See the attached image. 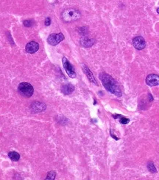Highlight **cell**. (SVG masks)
Listing matches in <instances>:
<instances>
[{
  "label": "cell",
  "mask_w": 159,
  "mask_h": 180,
  "mask_svg": "<svg viewBox=\"0 0 159 180\" xmlns=\"http://www.w3.org/2000/svg\"><path fill=\"white\" fill-rule=\"evenodd\" d=\"M100 79L105 88L111 93L113 94L116 96L121 97L122 95V90L118 84L117 81L112 78L110 75L106 72H101L100 74Z\"/></svg>",
  "instance_id": "cell-1"
},
{
  "label": "cell",
  "mask_w": 159,
  "mask_h": 180,
  "mask_svg": "<svg viewBox=\"0 0 159 180\" xmlns=\"http://www.w3.org/2000/svg\"><path fill=\"white\" fill-rule=\"evenodd\" d=\"M62 19L65 22H72L79 20L81 17V12L74 8H68L62 13Z\"/></svg>",
  "instance_id": "cell-2"
},
{
  "label": "cell",
  "mask_w": 159,
  "mask_h": 180,
  "mask_svg": "<svg viewBox=\"0 0 159 180\" xmlns=\"http://www.w3.org/2000/svg\"><path fill=\"white\" fill-rule=\"evenodd\" d=\"M19 92L25 98H30L33 95L34 89L33 86L27 82H22L19 86Z\"/></svg>",
  "instance_id": "cell-3"
},
{
  "label": "cell",
  "mask_w": 159,
  "mask_h": 180,
  "mask_svg": "<svg viewBox=\"0 0 159 180\" xmlns=\"http://www.w3.org/2000/svg\"><path fill=\"white\" fill-rule=\"evenodd\" d=\"M62 63H63V66L64 69L66 72L67 75L71 78H76L77 75H76L75 70H74V68L73 67V66L71 65V64L68 61V59H66V57H63L62 59Z\"/></svg>",
  "instance_id": "cell-4"
},
{
  "label": "cell",
  "mask_w": 159,
  "mask_h": 180,
  "mask_svg": "<svg viewBox=\"0 0 159 180\" xmlns=\"http://www.w3.org/2000/svg\"><path fill=\"white\" fill-rule=\"evenodd\" d=\"M64 39V36L63 33H52V34L49 35V36L47 39L48 43L52 46H55V45L58 44L60 42L62 41Z\"/></svg>",
  "instance_id": "cell-5"
},
{
  "label": "cell",
  "mask_w": 159,
  "mask_h": 180,
  "mask_svg": "<svg viewBox=\"0 0 159 180\" xmlns=\"http://www.w3.org/2000/svg\"><path fill=\"white\" fill-rule=\"evenodd\" d=\"M133 45L136 50H141L145 48L146 41L142 36H136L133 39Z\"/></svg>",
  "instance_id": "cell-6"
},
{
  "label": "cell",
  "mask_w": 159,
  "mask_h": 180,
  "mask_svg": "<svg viewBox=\"0 0 159 180\" xmlns=\"http://www.w3.org/2000/svg\"><path fill=\"white\" fill-rule=\"evenodd\" d=\"M146 84L150 86H155L159 85V75L150 74L146 78Z\"/></svg>",
  "instance_id": "cell-7"
},
{
  "label": "cell",
  "mask_w": 159,
  "mask_h": 180,
  "mask_svg": "<svg viewBox=\"0 0 159 180\" xmlns=\"http://www.w3.org/2000/svg\"><path fill=\"white\" fill-rule=\"evenodd\" d=\"M39 49V44L37 42L34 41H30L26 45V51L27 53H30V54H33V53H36Z\"/></svg>",
  "instance_id": "cell-8"
},
{
  "label": "cell",
  "mask_w": 159,
  "mask_h": 180,
  "mask_svg": "<svg viewBox=\"0 0 159 180\" xmlns=\"http://www.w3.org/2000/svg\"><path fill=\"white\" fill-rule=\"evenodd\" d=\"M46 108V106L45 104H42V103H39V102L33 103L31 106V109L33 110V111H35L36 113L43 111Z\"/></svg>",
  "instance_id": "cell-9"
},
{
  "label": "cell",
  "mask_w": 159,
  "mask_h": 180,
  "mask_svg": "<svg viewBox=\"0 0 159 180\" xmlns=\"http://www.w3.org/2000/svg\"><path fill=\"white\" fill-rule=\"evenodd\" d=\"M83 70L84 73L86 75L88 79L89 80L91 83H93V84H95L96 85H97V81H96L95 78L94 77V75H93L92 72H91V70H90V69L87 67V66H86L85 64L83 65Z\"/></svg>",
  "instance_id": "cell-10"
},
{
  "label": "cell",
  "mask_w": 159,
  "mask_h": 180,
  "mask_svg": "<svg viewBox=\"0 0 159 180\" xmlns=\"http://www.w3.org/2000/svg\"><path fill=\"white\" fill-rule=\"evenodd\" d=\"M81 44L83 47H91L94 44V41L93 39H90L88 36H83L81 39Z\"/></svg>",
  "instance_id": "cell-11"
},
{
  "label": "cell",
  "mask_w": 159,
  "mask_h": 180,
  "mask_svg": "<svg viewBox=\"0 0 159 180\" xmlns=\"http://www.w3.org/2000/svg\"><path fill=\"white\" fill-rule=\"evenodd\" d=\"M74 90V86L71 84H66L63 85L61 88V92L64 94V95H69V94L72 93Z\"/></svg>",
  "instance_id": "cell-12"
},
{
  "label": "cell",
  "mask_w": 159,
  "mask_h": 180,
  "mask_svg": "<svg viewBox=\"0 0 159 180\" xmlns=\"http://www.w3.org/2000/svg\"><path fill=\"white\" fill-rule=\"evenodd\" d=\"M8 156H9L10 159H11L12 161H14V162H17V161L19 160L20 159L19 154L17 153V152L16 151L9 152V154H8Z\"/></svg>",
  "instance_id": "cell-13"
},
{
  "label": "cell",
  "mask_w": 159,
  "mask_h": 180,
  "mask_svg": "<svg viewBox=\"0 0 159 180\" xmlns=\"http://www.w3.org/2000/svg\"><path fill=\"white\" fill-rule=\"evenodd\" d=\"M147 168H148V170L151 173L157 172V169H156V168L155 167V165L153 164V162H148V164H147Z\"/></svg>",
  "instance_id": "cell-14"
},
{
  "label": "cell",
  "mask_w": 159,
  "mask_h": 180,
  "mask_svg": "<svg viewBox=\"0 0 159 180\" xmlns=\"http://www.w3.org/2000/svg\"><path fill=\"white\" fill-rule=\"evenodd\" d=\"M55 176H56V173L54 171H49V173H48V175H47V177H46V179H54L55 177Z\"/></svg>",
  "instance_id": "cell-15"
},
{
  "label": "cell",
  "mask_w": 159,
  "mask_h": 180,
  "mask_svg": "<svg viewBox=\"0 0 159 180\" xmlns=\"http://www.w3.org/2000/svg\"><path fill=\"white\" fill-rule=\"evenodd\" d=\"M119 122H120V123H122V124H128V123H129L130 122V119L126 118V117H121V118L119 119Z\"/></svg>",
  "instance_id": "cell-16"
},
{
  "label": "cell",
  "mask_w": 159,
  "mask_h": 180,
  "mask_svg": "<svg viewBox=\"0 0 159 180\" xmlns=\"http://www.w3.org/2000/svg\"><path fill=\"white\" fill-rule=\"evenodd\" d=\"M24 25L25 27H31L33 25V21L32 20H25L24 21Z\"/></svg>",
  "instance_id": "cell-17"
},
{
  "label": "cell",
  "mask_w": 159,
  "mask_h": 180,
  "mask_svg": "<svg viewBox=\"0 0 159 180\" xmlns=\"http://www.w3.org/2000/svg\"><path fill=\"white\" fill-rule=\"evenodd\" d=\"M45 25L46 26H49L51 24V19L49 18V17H47V18H46V19H45Z\"/></svg>",
  "instance_id": "cell-18"
},
{
  "label": "cell",
  "mask_w": 159,
  "mask_h": 180,
  "mask_svg": "<svg viewBox=\"0 0 159 180\" xmlns=\"http://www.w3.org/2000/svg\"><path fill=\"white\" fill-rule=\"evenodd\" d=\"M148 97L150 98V101H153V96H152L151 94H148Z\"/></svg>",
  "instance_id": "cell-19"
},
{
  "label": "cell",
  "mask_w": 159,
  "mask_h": 180,
  "mask_svg": "<svg viewBox=\"0 0 159 180\" xmlns=\"http://www.w3.org/2000/svg\"><path fill=\"white\" fill-rule=\"evenodd\" d=\"M111 137H113V138H114L116 140H119V138H118V137H115V135L112 134L111 131Z\"/></svg>",
  "instance_id": "cell-20"
},
{
  "label": "cell",
  "mask_w": 159,
  "mask_h": 180,
  "mask_svg": "<svg viewBox=\"0 0 159 180\" xmlns=\"http://www.w3.org/2000/svg\"><path fill=\"white\" fill-rule=\"evenodd\" d=\"M157 12H158V14H159V8H158V9H157Z\"/></svg>",
  "instance_id": "cell-21"
}]
</instances>
